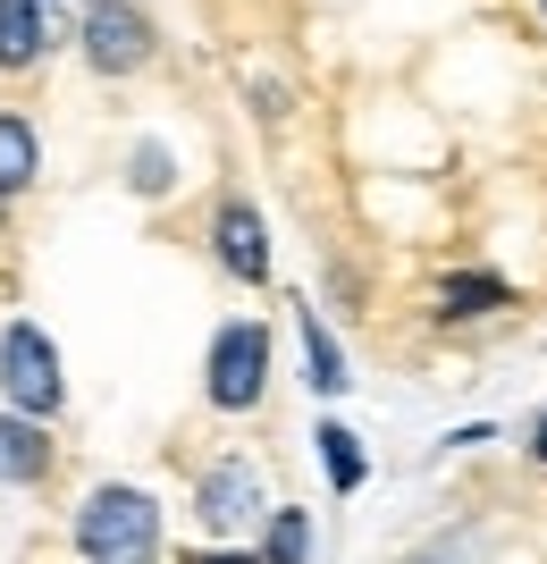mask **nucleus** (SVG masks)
Masks as SVG:
<instances>
[{
    "mask_svg": "<svg viewBox=\"0 0 547 564\" xmlns=\"http://www.w3.org/2000/svg\"><path fill=\"white\" fill-rule=\"evenodd\" d=\"M161 540H168V514H161V497L135 489V480H101L76 506V556L85 564H152Z\"/></svg>",
    "mask_w": 547,
    "mask_h": 564,
    "instance_id": "f257e3e1",
    "label": "nucleus"
},
{
    "mask_svg": "<svg viewBox=\"0 0 547 564\" xmlns=\"http://www.w3.org/2000/svg\"><path fill=\"white\" fill-rule=\"evenodd\" d=\"M203 397H211V413H262V397H270V329L262 321H228L211 337Z\"/></svg>",
    "mask_w": 547,
    "mask_h": 564,
    "instance_id": "f03ea898",
    "label": "nucleus"
},
{
    "mask_svg": "<svg viewBox=\"0 0 547 564\" xmlns=\"http://www.w3.org/2000/svg\"><path fill=\"white\" fill-rule=\"evenodd\" d=\"M262 471L244 464V455H219V464H203V480H194V531L211 547H244L253 531H262Z\"/></svg>",
    "mask_w": 547,
    "mask_h": 564,
    "instance_id": "7ed1b4c3",
    "label": "nucleus"
},
{
    "mask_svg": "<svg viewBox=\"0 0 547 564\" xmlns=\"http://www.w3.org/2000/svg\"><path fill=\"white\" fill-rule=\"evenodd\" d=\"M0 397L18 413H34V422H59L68 379H59V346L43 337V321H9L0 329Z\"/></svg>",
    "mask_w": 547,
    "mask_h": 564,
    "instance_id": "20e7f679",
    "label": "nucleus"
},
{
    "mask_svg": "<svg viewBox=\"0 0 547 564\" xmlns=\"http://www.w3.org/2000/svg\"><path fill=\"white\" fill-rule=\"evenodd\" d=\"M85 59H94V76L127 85V76H143L161 59V34H152V18H143L135 0H94L85 9Z\"/></svg>",
    "mask_w": 547,
    "mask_h": 564,
    "instance_id": "39448f33",
    "label": "nucleus"
},
{
    "mask_svg": "<svg viewBox=\"0 0 547 564\" xmlns=\"http://www.w3.org/2000/svg\"><path fill=\"white\" fill-rule=\"evenodd\" d=\"M211 261L228 279H244V286H270V228H262V212H253L244 194H228L211 212Z\"/></svg>",
    "mask_w": 547,
    "mask_h": 564,
    "instance_id": "423d86ee",
    "label": "nucleus"
},
{
    "mask_svg": "<svg viewBox=\"0 0 547 564\" xmlns=\"http://www.w3.org/2000/svg\"><path fill=\"white\" fill-rule=\"evenodd\" d=\"M51 464H59V455H51V422H34V413L9 404V413H0V480H9V489H43Z\"/></svg>",
    "mask_w": 547,
    "mask_h": 564,
    "instance_id": "0eeeda50",
    "label": "nucleus"
},
{
    "mask_svg": "<svg viewBox=\"0 0 547 564\" xmlns=\"http://www.w3.org/2000/svg\"><path fill=\"white\" fill-rule=\"evenodd\" d=\"M51 51V0H0V76L43 68Z\"/></svg>",
    "mask_w": 547,
    "mask_h": 564,
    "instance_id": "6e6552de",
    "label": "nucleus"
},
{
    "mask_svg": "<svg viewBox=\"0 0 547 564\" xmlns=\"http://www.w3.org/2000/svg\"><path fill=\"white\" fill-rule=\"evenodd\" d=\"M43 177V135H34V118L25 110H0V203L25 194Z\"/></svg>",
    "mask_w": 547,
    "mask_h": 564,
    "instance_id": "1a4fd4ad",
    "label": "nucleus"
},
{
    "mask_svg": "<svg viewBox=\"0 0 547 564\" xmlns=\"http://www.w3.org/2000/svg\"><path fill=\"white\" fill-rule=\"evenodd\" d=\"M295 337H304V379L320 397H346V388H354V379H346V346H337V329L311 304H304V321H295Z\"/></svg>",
    "mask_w": 547,
    "mask_h": 564,
    "instance_id": "9d476101",
    "label": "nucleus"
},
{
    "mask_svg": "<svg viewBox=\"0 0 547 564\" xmlns=\"http://www.w3.org/2000/svg\"><path fill=\"white\" fill-rule=\"evenodd\" d=\"M311 447H320V464H329V489L337 497H354L362 480H371V455H362V438L346 422H320V430H311Z\"/></svg>",
    "mask_w": 547,
    "mask_h": 564,
    "instance_id": "9b49d317",
    "label": "nucleus"
},
{
    "mask_svg": "<svg viewBox=\"0 0 547 564\" xmlns=\"http://www.w3.org/2000/svg\"><path fill=\"white\" fill-rule=\"evenodd\" d=\"M262 564H311V514L304 506H270L262 514Z\"/></svg>",
    "mask_w": 547,
    "mask_h": 564,
    "instance_id": "f8f14e48",
    "label": "nucleus"
},
{
    "mask_svg": "<svg viewBox=\"0 0 547 564\" xmlns=\"http://www.w3.org/2000/svg\"><path fill=\"white\" fill-rule=\"evenodd\" d=\"M127 186H135L143 203H161V194L177 186V152H168V143H135V161H127Z\"/></svg>",
    "mask_w": 547,
    "mask_h": 564,
    "instance_id": "ddd939ff",
    "label": "nucleus"
},
{
    "mask_svg": "<svg viewBox=\"0 0 547 564\" xmlns=\"http://www.w3.org/2000/svg\"><path fill=\"white\" fill-rule=\"evenodd\" d=\"M438 304H447V312H489V304H505V286L489 279V270H463V279L438 286Z\"/></svg>",
    "mask_w": 547,
    "mask_h": 564,
    "instance_id": "4468645a",
    "label": "nucleus"
},
{
    "mask_svg": "<svg viewBox=\"0 0 547 564\" xmlns=\"http://www.w3.org/2000/svg\"><path fill=\"white\" fill-rule=\"evenodd\" d=\"M177 564H262V547H203V556H177Z\"/></svg>",
    "mask_w": 547,
    "mask_h": 564,
    "instance_id": "2eb2a0df",
    "label": "nucleus"
},
{
    "mask_svg": "<svg viewBox=\"0 0 547 564\" xmlns=\"http://www.w3.org/2000/svg\"><path fill=\"white\" fill-rule=\"evenodd\" d=\"M530 464H547V413L530 422Z\"/></svg>",
    "mask_w": 547,
    "mask_h": 564,
    "instance_id": "dca6fc26",
    "label": "nucleus"
},
{
    "mask_svg": "<svg viewBox=\"0 0 547 564\" xmlns=\"http://www.w3.org/2000/svg\"><path fill=\"white\" fill-rule=\"evenodd\" d=\"M405 564H447V547H422V556H405Z\"/></svg>",
    "mask_w": 547,
    "mask_h": 564,
    "instance_id": "f3484780",
    "label": "nucleus"
},
{
    "mask_svg": "<svg viewBox=\"0 0 547 564\" xmlns=\"http://www.w3.org/2000/svg\"><path fill=\"white\" fill-rule=\"evenodd\" d=\"M539 9H547V0H539Z\"/></svg>",
    "mask_w": 547,
    "mask_h": 564,
    "instance_id": "a211bd4d",
    "label": "nucleus"
}]
</instances>
